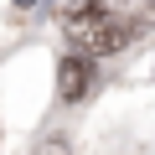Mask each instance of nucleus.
<instances>
[{
	"label": "nucleus",
	"mask_w": 155,
	"mask_h": 155,
	"mask_svg": "<svg viewBox=\"0 0 155 155\" xmlns=\"http://www.w3.org/2000/svg\"><path fill=\"white\" fill-rule=\"evenodd\" d=\"M140 36V21L134 16H114V11H98L83 31H72L67 41H78L88 57H114V52H124L129 41Z\"/></svg>",
	"instance_id": "1"
},
{
	"label": "nucleus",
	"mask_w": 155,
	"mask_h": 155,
	"mask_svg": "<svg viewBox=\"0 0 155 155\" xmlns=\"http://www.w3.org/2000/svg\"><path fill=\"white\" fill-rule=\"evenodd\" d=\"M88 88H93V57H88V52L62 57V67H57V93H62L67 104H78V98H88Z\"/></svg>",
	"instance_id": "2"
},
{
	"label": "nucleus",
	"mask_w": 155,
	"mask_h": 155,
	"mask_svg": "<svg viewBox=\"0 0 155 155\" xmlns=\"http://www.w3.org/2000/svg\"><path fill=\"white\" fill-rule=\"evenodd\" d=\"M16 5H21V11H26V5H36V0H16Z\"/></svg>",
	"instance_id": "3"
},
{
	"label": "nucleus",
	"mask_w": 155,
	"mask_h": 155,
	"mask_svg": "<svg viewBox=\"0 0 155 155\" xmlns=\"http://www.w3.org/2000/svg\"><path fill=\"white\" fill-rule=\"evenodd\" d=\"M150 5H155V0H150Z\"/></svg>",
	"instance_id": "4"
}]
</instances>
